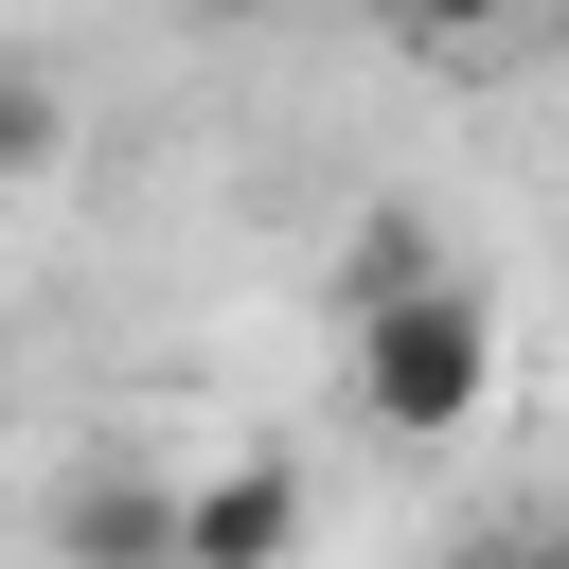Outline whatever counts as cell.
I'll use <instances>...</instances> for the list:
<instances>
[{
    "label": "cell",
    "mask_w": 569,
    "mask_h": 569,
    "mask_svg": "<svg viewBox=\"0 0 569 569\" xmlns=\"http://www.w3.org/2000/svg\"><path fill=\"white\" fill-rule=\"evenodd\" d=\"M480 409H498V302H480L462 267H391V284L356 302V427L445 445V427H480Z\"/></svg>",
    "instance_id": "6da1fadb"
},
{
    "label": "cell",
    "mask_w": 569,
    "mask_h": 569,
    "mask_svg": "<svg viewBox=\"0 0 569 569\" xmlns=\"http://www.w3.org/2000/svg\"><path fill=\"white\" fill-rule=\"evenodd\" d=\"M267 551H302V480L284 462H213L178 498V569H267Z\"/></svg>",
    "instance_id": "7a4b0ae2"
},
{
    "label": "cell",
    "mask_w": 569,
    "mask_h": 569,
    "mask_svg": "<svg viewBox=\"0 0 569 569\" xmlns=\"http://www.w3.org/2000/svg\"><path fill=\"white\" fill-rule=\"evenodd\" d=\"M53 551H89V569H178V498H160L142 462H89V480L53 498Z\"/></svg>",
    "instance_id": "3957f363"
},
{
    "label": "cell",
    "mask_w": 569,
    "mask_h": 569,
    "mask_svg": "<svg viewBox=\"0 0 569 569\" xmlns=\"http://www.w3.org/2000/svg\"><path fill=\"white\" fill-rule=\"evenodd\" d=\"M53 160H71V89L36 53H0V178H53Z\"/></svg>",
    "instance_id": "277c9868"
},
{
    "label": "cell",
    "mask_w": 569,
    "mask_h": 569,
    "mask_svg": "<svg viewBox=\"0 0 569 569\" xmlns=\"http://www.w3.org/2000/svg\"><path fill=\"white\" fill-rule=\"evenodd\" d=\"M391 36H427V53H480V36H516V0H373Z\"/></svg>",
    "instance_id": "5b68a950"
},
{
    "label": "cell",
    "mask_w": 569,
    "mask_h": 569,
    "mask_svg": "<svg viewBox=\"0 0 569 569\" xmlns=\"http://www.w3.org/2000/svg\"><path fill=\"white\" fill-rule=\"evenodd\" d=\"M196 18H267V0H196Z\"/></svg>",
    "instance_id": "8992f818"
}]
</instances>
